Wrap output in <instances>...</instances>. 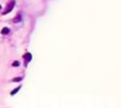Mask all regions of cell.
Listing matches in <instances>:
<instances>
[{
    "instance_id": "277c9868",
    "label": "cell",
    "mask_w": 121,
    "mask_h": 108,
    "mask_svg": "<svg viewBox=\"0 0 121 108\" xmlns=\"http://www.w3.org/2000/svg\"><path fill=\"white\" fill-rule=\"evenodd\" d=\"M9 32H10V28H8V27H4V28L1 30V32H0V33H1V35H8Z\"/></svg>"
},
{
    "instance_id": "8992f818",
    "label": "cell",
    "mask_w": 121,
    "mask_h": 108,
    "mask_svg": "<svg viewBox=\"0 0 121 108\" xmlns=\"http://www.w3.org/2000/svg\"><path fill=\"white\" fill-rule=\"evenodd\" d=\"M18 21H21V14H18V16L13 19V22H18Z\"/></svg>"
},
{
    "instance_id": "6da1fadb",
    "label": "cell",
    "mask_w": 121,
    "mask_h": 108,
    "mask_svg": "<svg viewBox=\"0 0 121 108\" xmlns=\"http://www.w3.org/2000/svg\"><path fill=\"white\" fill-rule=\"evenodd\" d=\"M14 5H16V0H10V1L7 4L5 9H4V10H1V14H8L9 12H12L13 8H14Z\"/></svg>"
},
{
    "instance_id": "52a82bcc",
    "label": "cell",
    "mask_w": 121,
    "mask_h": 108,
    "mask_svg": "<svg viewBox=\"0 0 121 108\" xmlns=\"http://www.w3.org/2000/svg\"><path fill=\"white\" fill-rule=\"evenodd\" d=\"M21 80H22V77H16V79H13L12 81H14V82H19Z\"/></svg>"
},
{
    "instance_id": "7a4b0ae2",
    "label": "cell",
    "mask_w": 121,
    "mask_h": 108,
    "mask_svg": "<svg viewBox=\"0 0 121 108\" xmlns=\"http://www.w3.org/2000/svg\"><path fill=\"white\" fill-rule=\"evenodd\" d=\"M21 85H18V86H17V87H14V89L12 90V91H10V95H16L17 94V93H18L19 91V90H21Z\"/></svg>"
},
{
    "instance_id": "3957f363",
    "label": "cell",
    "mask_w": 121,
    "mask_h": 108,
    "mask_svg": "<svg viewBox=\"0 0 121 108\" xmlns=\"http://www.w3.org/2000/svg\"><path fill=\"white\" fill-rule=\"evenodd\" d=\"M23 58L26 59V62H31V59H32V55H31L30 53H26V54H23Z\"/></svg>"
},
{
    "instance_id": "5b68a950",
    "label": "cell",
    "mask_w": 121,
    "mask_h": 108,
    "mask_svg": "<svg viewBox=\"0 0 121 108\" xmlns=\"http://www.w3.org/2000/svg\"><path fill=\"white\" fill-rule=\"evenodd\" d=\"M19 66H21V62L19 61H14L12 63V67H19Z\"/></svg>"
},
{
    "instance_id": "ba28073f",
    "label": "cell",
    "mask_w": 121,
    "mask_h": 108,
    "mask_svg": "<svg viewBox=\"0 0 121 108\" xmlns=\"http://www.w3.org/2000/svg\"><path fill=\"white\" fill-rule=\"evenodd\" d=\"M0 12H1V4H0Z\"/></svg>"
}]
</instances>
